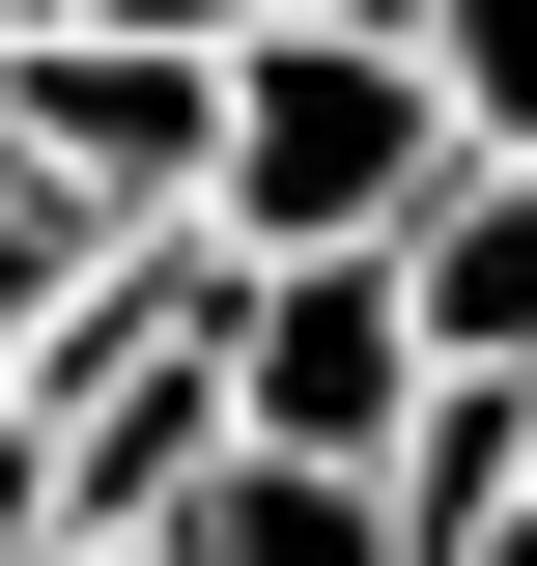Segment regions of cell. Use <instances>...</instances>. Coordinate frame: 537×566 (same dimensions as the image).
<instances>
[{"instance_id":"obj_2","label":"cell","mask_w":537,"mask_h":566,"mask_svg":"<svg viewBox=\"0 0 537 566\" xmlns=\"http://www.w3.org/2000/svg\"><path fill=\"white\" fill-rule=\"evenodd\" d=\"M199 397H227V453H312V482H368V453L424 424V340H397V255H368V283H227Z\"/></svg>"},{"instance_id":"obj_1","label":"cell","mask_w":537,"mask_h":566,"mask_svg":"<svg viewBox=\"0 0 537 566\" xmlns=\"http://www.w3.org/2000/svg\"><path fill=\"white\" fill-rule=\"evenodd\" d=\"M424 199H453L424 57H368V29H255L227 57V142H199V255L227 283H368Z\"/></svg>"},{"instance_id":"obj_5","label":"cell","mask_w":537,"mask_h":566,"mask_svg":"<svg viewBox=\"0 0 537 566\" xmlns=\"http://www.w3.org/2000/svg\"><path fill=\"white\" fill-rule=\"evenodd\" d=\"M397 57H424V114H453V170H537V0H424Z\"/></svg>"},{"instance_id":"obj_6","label":"cell","mask_w":537,"mask_h":566,"mask_svg":"<svg viewBox=\"0 0 537 566\" xmlns=\"http://www.w3.org/2000/svg\"><path fill=\"white\" fill-rule=\"evenodd\" d=\"M85 57H255V0H57Z\"/></svg>"},{"instance_id":"obj_11","label":"cell","mask_w":537,"mask_h":566,"mask_svg":"<svg viewBox=\"0 0 537 566\" xmlns=\"http://www.w3.org/2000/svg\"><path fill=\"white\" fill-rule=\"evenodd\" d=\"M29 29H57V0H0V57H29Z\"/></svg>"},{"instance_id":"obj_7","label":"cell","mask_w":537,"mask_h":566,"mask_svg":"<svg viewBox=\"0 0 537 566\" xmlns=\"http://www.w3.org/2000/svg\"><path fill=\"white\" fill-rule=\"evenodd\" d=\"M29 312H57V283H29V227H0V424H29Z\"/></svg>"},{"instance_id":"obj_10","label":"cell","mask_w":537,"mask_h":566,"mask_svg":"<svg viewBox=\"0 0 537 566\" xmlns=\"http://www.w3.org/2000/svg\"><path fill=\"white\" fill-rule=\"evenodd\" d=\"M453 566H537V510H509V538H453Z\"/></svg>"},{"instance_id":"obj_12","label":"cell","mask_w":537,"mask_h":566,"mask_svg":"<svg viewBox=\"0 0 537 566\" xmlns=\"http://www.w3.org/2000/svg\"><path fill=\"white\" fill-rule=\"evenodd\" d=\"M57 566H114V538H57Z\"/></svg>"},{"instance_id":"obj_8","label":"cell","mask_w":537,"mask_h":566,"mask_svg":"<svg viewBox=\"0 0 537 566\" xmlns=\"http://www.w3.org/2000/svg\"><path fill=\"white\" fill-rule=\"evenodd\" d=\"M0 566H57V482H29V424H0Z\"/></svg>"},{"instance_id":"obj_3","label":"cell","mask_w":537,"mask_h":566,"mask_svg":"<svg viewBox=\"0 0 537 566\" xmlns=\"http://www.w3.org/2000/svg\"><path fill=\"white\" fill-rule=\"evenodd\" d=\"M397 340H424V368H481V397L537 368V170H453V199L397 227Z\"/></svg>"},{"instance_id":"obj_9","label":"cell","mask_w":537,"mask_h":566,"mask_svg":"<svg viewBox=\"0 0 537 566\" xmlns=\"http://www.w3.org/2000/svg\"><path fill=\"white\" fill-rule=\"evenodd\" d=\"M255 29H368V57H397V29H424V0H255Z\"/></svg>"},{"instance_id":"obj_4","label":"cell","mask_w":537,"mask_h":566,"mask_svg":"<svg viewBox=\"0 0 537 566\" xmlns=\"http://www.w3.org/2000/svg\"><path fill=\"white\" fill-rule=\"evenodd\" d=\"M141 566H397V510L312 482V453H199V510H170Z\"/></svg>"}]
</instances>
